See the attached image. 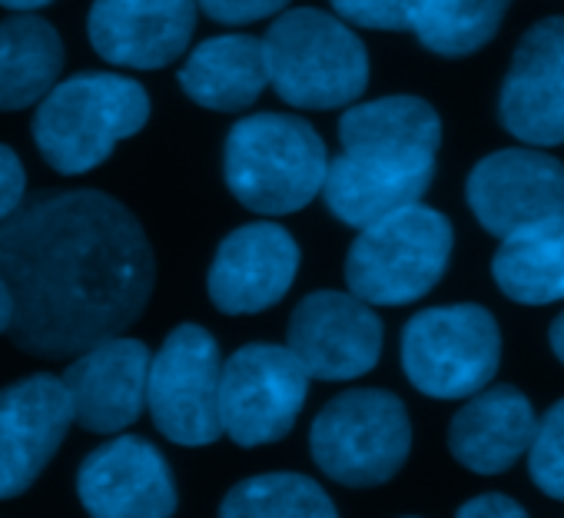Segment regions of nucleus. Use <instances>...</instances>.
Returning <instances> with one entry per match:
<instances>
[{
	"label": "nucleus",
	"mask_w": 564,
	"mask_h": 518,
	"mask_svg": "<svg viewBox=\"0 0 564 518\" xmlns=\"http://www.w3.org/2000/svg\"><path fill=\"white\" fill-rule=\"evenodd\" d=\"M77 495L97 518H163L176 511L166 458L140 435L94 449L77 472Z\"/></svg>",
	"instance_id": "obj_15"
},
{
	"label": "nucleus",
	"mask_w": 564,
	"mask_h": 518,
	"mask_svg": "<svg viewBox=\"0 0 564 518\" xmlns=\"http://www.w3.org/2000/svg\"><path fill=\"white\" fill-rule=\"evenodd\" d=\"M0 4L11 8V11H37V8L51 4V0H0Z\"/></svg>",
	"instance_id": "obj_32"
},
{
	"label": "nucleus",
	"mask_w": 564,
	"mask_h": 518,
	"mask_svg": "<svg viewBox=\"0 0 564 518\" xmlns=\"http://www.w3.org/2000/svg\"><path fill=\"white\" fill-rule=\"evenodd\" d=\"M313 458L343 485H382L409 458L412 425L399 396L352 389L336 396L313 422Z\"/></svg>",
	"instance_id": "obj_7"
},
{
	"label": "nucleus",
	"mask_w": 564,
	"mask_h": 518,
	"mask_svg": "<svg viewBox=\"0 0 564 518\" xmlns=\"http://www.w3.org/2000/svg\"><path fill=\"white\" fill-rule=\"evenodd\" d=\"M24 193H28L24 163L11 147L0 143V219H8L24 203Z\"/></svg>",
	"instance_id": "obj_28"
},
{
	"label": "nucleus",
	"mask_w": 564,
	"mask_h": 518,
	"mask_svg": "<svg viewBox=\"0 0 564 518\" xmlns=\"http://www.w3.org/2000/svg\"><path fill=\"white\" fill-rule=\"evenodd\" d=\"M534 425H538L534 409L518 389L511 386L478 389L452 419L448 445L465 468L495 475L511 468L528 452L534 439Z\"/></svg>",
	"instance_id": "obj_19"
},
{
	"label": "nucleus",
	"mask_w": 564,
	"mask_h": 518,
	"mask_svg": "<svg viewBox=\"0 0 564 518\" xmlns=\"http://www.w3.org/2000/svg\"><path fill=\"white\" fill-rule=\"evenodd\" d=\"M501 123L524 143H564V18L534 24L501 87Z\"/></svg>",
	"instance_id": "obj_16"
},
{
	"label": "nucleus",
	"mask_w": 564,
	"mask_h": 518,
	"mask_svg": "<svg viewBox=\"0 0 564 518\" xmlns=\"http://www.w3.org/2000/svg\"><path fill=\"white\" fill-rule=\"evenodd\" d=\"M326 143L300 117L256 114L226 137V183L252 213L282 216L310 206L323 193Z\"/></svg>",
	"instance_id": "obj_3"
},
{
	"label": "nucleus",
	"mask_w": 564,
	"mask_h": 518,
	"mask_svg": "<svg viewBox=\"0 0 564 518\" xmlns=\"http://www.w3.org/2000/svg\"><path fill=\"white\" fill-rule=\"evenodd\" d=\"M219 511L229 518H269V515L333 518L336 505L319 482L293 472H275V475L246 478L236 488H229Z\"/></svg>",
	"instance_id": "obj_24"
},
{
	"label": "nucleus",
	"mask_w": 564,
	"mask_h": 518,
	"mask_svg": "<svg viewBox=\"0 0 564 518\" xmlns=\"http://www.w3.org/2000/svg\"><path fill=\"white\" fill-rule=\"evenodd\" d=\"M511 0H419L412 31L442 57L481 51L501 28Z\"/></svg>",
	"instance_id": "obj_23"
},
{
	"label": "nucleus",
	"mask_w": 564,
	"mask_h": 518,
	"mask_svg": "<svg viewBox=\"0 0 564 518\" xmlns=\"http://www.w3.org/2000/svg\"><path fill=\"white\" fill-rule=\"evenodd\" d=\"M64 67L57 31L31 14L0 24V110L41 104Z\"/></svg>",
	"instance_id": "obj_21"
},
{
	"label": "nucleus",
	"mask_w": 564,
	"mask_h": 518,
	"mask_svg": "<svg viewBox=\"0 0 564 518\" xmlns=\"http://www.w3.org/2000/svg\"><path fill=\"white\" fill-rule=\"evenodd\" d=\"M498 359V323L471 303L425 310L402 333L405 376L432 399H468L495 379Z\"/></svg>",
	"instance_id": "obj_8"
},
{
	"label": "nucleus",
	"mask_w": 564,
	"mask_h": 518,
	"mask_svg": "<svg viewBox=\"0 0 564 518\" xmlns=\"http://www.w3.org/2000/svg\"><path fill=\"white\" fill-rule=\"evenodd\" d=\"M11 313H14V300H11V287L0 277V333H8L11 326Z\"/></svg>",
	"instance_id": "obj_30"
},
{
	"label": "nucleus",
	"mask_w": 564,
	"mask_h": 518,
	"mask_svg": "<svg viewBox=\"0 0 564 518\" xmlns=\"http://www.w3.org/2000/svg\"><path fill=\"white\" fill-rule=\"evenodd\" d=\"M0 277L14 300V346L70 359L143 316L156 267L123 203L100 190H61L0 219Z\"/></svg>",
	"instance_id": "obj_1"
},
{
	"label": "nucleus",
	"mask_w": 564,
	"mask_h": 518,
	"mask_svg": "<svg viewBox=\"0 0 564 518\" xmlns=\"http://www.w3.org/2000/svg\"><path fill=\"white\" fill-rule=\"evenodd\" d=\"M150 120L147 90L117 74H80L54 84L34 117V143L44 160L77 176L100 166L113 147L140 133Z\"/></svg>",
	"instance_id": "obj_4"
},
{
	"label": "nucleus",
	"mask_w": 564,
	"mask_h": 518,
	"mask_svg": "<svg viewBox=\"0 0 564 518\" xmlns=\"http://www.w3.org/2000/svg\"><path fill=\"white\" fill-rule=\"evenodd\" d=\"M219 346L196 326H176L163 349L150 359L147 406L153 425L176 445H209L223 435L219 422Z\"/></svg>",
	"instance_id": "obj_10"
},
{
	"label": "nucleus",
	"mask_w": 564,
	"mask_h": 518,
	"mask_svg": "<svg viewBox=\"0 0 564 518\" xmlns=\"http://www.w3.org/2000/svg\"><path fill=\"white\" fill-rule=\"evenodd\" d=\"M286 346L303 363L310 379L366 376L382 353V323L356 293L323 290L306 296L286 330Z\"/></svg>",
	"instance_id": "obj_11"
},
{
	"label": "nucleus",
	"mask_w": 564,
	"mask_h": 518,
	"mask_svg": "<svg viewBox=\"0 0 564 518\" xmlns=\"http://www.w3.org/2000/svg\"><path fill=\"white\" fill-rule=\"evenodd\" d=\"M265 84V47L246 34H226L199 44L180 71V87L189 94V100L219 114L252 107Z\"/></svg>",
	"instance_id": "obj_20"
},
{
	"label": "nucleus",
	"mask_w": 564,
	"mask_h": 518,
	"mask_svg": "<svg viewBox=\"0 0 564 518\" xmlns=\"http://www.w3.org/2000/svg\"><path fill=\"white\" fill-rule=\"evenodd\" d=\"M306 392L310 373L290 346H242L219 373L223 432L242 449L286 439L303 412Z\"/></svg>",
	"instance_id": "obj_9"
},
{
	"label": "nucleus",
	"mask_w": 564,
	"mask_h": 518,
	"mask_svg": "<svg viewBox=\"0 0 564 518\" xmlns=\"http://www.w3.org/2000/svg\"><path fill=\"white\" fill-rule=\"evenodd\" d=\"M551 349H554V356L564 363V313L554 320V326H551Z\"/></svg>",
	"instance_id": "obj_31"
},
{
	"label": "nucleus",
	"mask_w": 564,
	"mask_h": 518,
	"mask_svg": "<svg viewBox=\"0 0 564 518\" xmlns=\"http://www.w3.org/2000/svg\"><path fill=\"white\" fill-rule=\"evenodd\" d=\"M452 223L409 203L362 226L346 259V283L369 306H405L422 300L445 273Z\"/></svg>",
	"instance_id": "obj_6"
},
{
	"label": "nucleus",
	"mask_w": 564,
	"mask_h": 518,
	"mask_svg": "<svg viewBox=\"0 0 564 518\" xmlns=\"http://www.w3.org/2000/svg\"><path fill=\"white\" fill-rule=\"evenodd\" d=\"M262 47L269 84L293 107L333 110L366 94L369 54L362 41L323 11H286L269 28Z\"/></svg>",
	"instance_id": "obj_5"
},
{
	"label": "nucleus",
	"mask_w": 564,
	"mask_h": 518,
	"mask_svg": "<svg viewBox=\"0 0 564 518\" xmlns=\"http://www.w3.org/2000/svg\"><path fill=\"white\" fill-rule=\"evenodd\" d=\"M531 478L551 498H564V399L547 409V416L534 425V439L528 445Z\"/></svg>",
	"instance_id": "obj_25"
},
{
	"label": "nucleus",
	"mask_w": 564,
	"mask_h": 518,
	"mask_svg": "<svg viewBox=\"0 0 564 518\" xmlns=\"http://www.w3.org/2000/svg\"><path fill=\"white\" fill-rule=\"evenodd\" d=\"M458 515H465V518H521L524 508L501 492H488V495H478L468 505H462Z\"/></svg>",
	"instance_id": "obj_29"
},
{
	"label": "nucleus",
	"mask_w": 564,
	"mask_h": 518,
	"mask_svg": "<svg viewBox=\"0 0 564 518\" xmlns=\"http://www.w3.org/2000/svg\"><path fill=\"white\" fill-rule=\"evenodd\" d=\"M74 422L64 379L41 373L0 389V498L28 492Z\"/></svg>",
	"instance_id": "obj_13"
},
{
	"label": "nucleus",
	"mask_w": 564,
	"mask_h": 518,
	"mask_svg": "<svg viewBox=\"0 0 564 518\" xmlns=\"http://www.w3.org/2000/svg\"><path fill=\"white\" fill-rule=\"evenodd\" d=\"M491 273L514 303L541 306L564 300V219L505 236Z\"/></svg>",
	"instance_id": "obj_22"
},
{
	"label": "nucleus",
	"mask_w": 564,
	"mask_h": 518,
	"mask_svg": "<svg viewBox=\"0 0 564 518\" xmlns=\"http://www.w3.org/2000/svg\"><path fill=\"white\" fill-rule=\"evenodd\" d=\"M468 203L495 236L564 219V166L534 150H498L468 176Z\"/></svg>",
	"instance_id": "obj_12"
},
{
	"label": "nucleus",
	"mask_w": 564,
	"mask_h": 518,
	"mask_svg": "<svg viewBox=\"0 0 564 518\" xmlns=\"http://www.w3.org/2000/svg\"><path fill=\"white\" fill-rule=\"evenodd\" d=\"M147 373L150 349L120 333L77 353L64 373L74 422L100 435L137 422L147 406Z\"/></svg>",
	"instance_id": "obj_17"
},
{
	"label": "nucleus",
	"mask_w": 564,
	"mask_h": 518,
	"mask_svg": "<svg viewBox=\"0 0 564 518\" xmlns=\"http://www.w3.org/2000/svg\"><path fill=\"white\" fill-rule=\"evenodd\" d=\"M343 21L372 31H412L419 0H333Z\"/></svg>",
	"instance_id": "obj_26"
},
{
	"label": "nucleus",
	"mask_w": 564,
	"mask_h": 518,
	"mask_svg": "<svg viewBox=\"0 0 564 518\" xmlns=\"http://www.w3.org/2000/svg\"><path fill=\"white\" fill-rule=\"evenodd\" d=\"M94 51L130 71H160L173 64L196 31V0H94Z\"/></svg>",
	"instance_id": "obj_18"
},
{
	"label": "nucleus",
	"mask_w": 564,
	"mask_h": 518,
	"mask_svg": "<svg viewBox=\"0 0 564 518\" xmlns=\"http://www.w3.org/2000/svg\"><path fill=\"white\" fill-rule=\"evenodd\" d=\"M196 4L219 24H252L279 14L290 0H196Z\"/></svg>",
	"instance_id": "obj_27"
},
{
	"label": "nucleus",
	"mask_w": 564,
	"mask_h": 518,
	"mask_svg": "<svg viewBox=\"0 0 564 518\" xmlns=\"http://www.w3.org/2000/svg\"><path fill=\"white\" fill-rule=\"evenodd\" d=\"M339 140L343 153L323 180L326 206L362 229L425 196L435 176L442 120L419 97H382L349 107Z\"/></svg>",
	"instance_id": "obj_2"
},
{
	"label": "nucleus",
	"mask_w": 564,
	"mask_h": 518,
	"mask_svg": "<svg viewBox=\"0 0 564 518\" xmlns=\"http://www.w3.org/2000/svg\"><path fill=\"white\" fill-rule=\"evenodd\" d=\"M300 273V246L275 223L232 229L209 267V300L229 316H256L290 293Z\"/></svg>",
	"instance_id": "obj_14"
}]
</instances>
